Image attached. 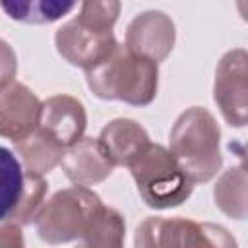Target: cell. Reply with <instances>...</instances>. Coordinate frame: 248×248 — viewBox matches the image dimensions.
<instances>
[{"mask_svg":"<svg viewBox=\"0 0 248 248\" xmlns=\"http://www.w3.org/2000/svg\"><path fill=\"white\" fill-rule=\"evenodd\" d=\"M213 99L227 124L242 128L248 120V52L232 48L215 70Z\"/></svg>","mask_w":248,"mask_h":248,"instance_id":"5","label":"cell"},{"mask_svg":"<svg viewBox=\"0 0 248 248\" xmlns=\"http://www.w3.org/2000/svg\"><path fill=\"white\" fill-rule=\"evenodd\" d=\"M169 143L170 155L192 184L209 182L223 167L221 130L203 107H190L174 120Z\"/></svg>","mask_w":248,"mask_h":248,"instance_id":"2","label":"cell"},{"mask_svg":"<svg viewBox=\"0 0 248 248\" xmlns=\"http://www.w3.org/2000/svg\"><path fill=\"white\" fill-rule=\"evenodd\" d=\"M120 8L122 6L116 0H87L81 2L76 19L97 31H112L120 16Z\"/></svg>","mask_w":248,"mask_h":248,"instance_id":"20","label":"cell"},{"mask_svg":"<svg viewBox=\"0 0 248 248\" xmlns=\"http://www.w3.org/2000/svg\"><path fill=\"white\" fill-rule=\"evenodd\" d=\"M87 128V112L79 99L72 95H52L41 103L39 130L60 147L68 149L83 138Z\"/></svg>","mask_w":248,"mask_h":248,"instance_id":"8","label":"cell"},{"mask_svg":"<svg viewBox=\"0 0 248 248\" xmlns=\"http://www.w3.org/2000/svg\"><path fill=\"white\" fill-rule=\"evenodd\" d=\"M174 41L176 29L170 16L159 10H147L128 23L124 45L130 52L159 64L170 54Z\"/></svg>","mask_w":248,"mask_h":248,"instance_id":"7","label":"cell"},{"mask_svg":"<svg viewBox=\"0 0 248 248\" xmlns=\"http://www.w3.org/2000/svg\"><path fill=\"white\" fill-rule=\"evenodd\" d=\"M46 192H48V184L45 182L43 176L23 172L21 192H19L17 202L12 207L10 215L6 217V221L14 223V225H19V227L29 225L31 221H35L39 211L43 209V205L46 202Z\"/></svg>","mask_w":248,"mask_h":248,"instance_id":"17","label":"cell"},{"mask_svg":"<svg viewBox=\"0 0 248 248\" xmlns=\"http://www.w3.org/2000/svg\"><path fill=\"white\" fill-rule=\"evenodd\" d=\"M246 167L244 163L227 169L213 186L215 205L232 219H246L248 213V196H246Z\"/></svg>","mask_w":248,"mask_h":248,"instance_id":"14","label":"cell"},{"mask_svg":"<svg viewBox=\"0 0 248 248\" xmlns=\"http://www.w3.org/2000/svg\"><path fill=\"white\" fill-rule=\"evenodd\" d=\"M0 248H25L23 232L19 225L14 223H0Z\"/></svg>","mask_w":248,"mask_h":248,"instance_id":"22","label":"cell"},{"mask_svg":"<svg viewBox=\"0 0 248 248\" xmlns=\"http://www.w3.org/2000/svg\"><path fill=\"white\" fill-rule=\"evenodd\" d=\"M23 186V169L17 157L0 145V221H6Z\"/></svg>","mask_w":248,"mask_h":248,"instance_id":"19","label":"cell"},{"mask_svg":"<svg viewBox=\"0 0 248 248\" xmlns=\"http://www.w3.org/2000/svg\"><path fill=\"white\" fill-rule=\"evenodd\" d=\"M85 81L99 99L145 107L157 97L159 66L130 52L126 45H116L103 62L85 70Z\"/></svg>","mask_w":248,"mask_h":248,"instance_id":"1","label":"cell"},{"mask_svg":"<svg viewBox=\"0 0 248 248\" xmlns=\"http://www.w3.org/2000/svg\"><path fill=\"white\" fill-rule=\"evenodd\" d=\"M54 45L68 64L89 70L103 62L118 43L112 31H97L74 17L56 29Z\"/></svg>","mask_w":248,"mask_h":248,"instance_id":"6","label":"cell"},{"mask_svg":"<svg viewBox=\"0 0 248 248\" xmlns=\"http://www.w3.org/2000/svg\"><path fill=\"white\" fill-rule=\"evenodd\" d=\"M41 101L23 83L12 81L0 89V136L14 143L39 128Z\"/></svg>","mask_w":248,"mask_h":248,"instance_id":"9","label":"cell"},{"mask_svg":"<svg viewBox=\"0 0 248 248\" xmlns=\"http://www.w3.org/2000/svg\"><path fill=\"white\" fill-rule=\"evenodd\" d=\"M14 145H16V153L19 155L25 167V172L35 176H43L50 172L56 165H60L66 151L56 141H52L46 134H43L39 128L27 138L16 141Z\"/></svg>","mask_w":248,"mask_h":248,"instance_id":"12","label":"cell"},{"mask_svg":"<svg viewBox=\"0 0 248 248\" xmlns=\"http://www.w3.org/2000/svg\"><path fill=\"white\" fill-rule=\"evenodd\" d=\"M180 248H238L234 236L221 225L182 219Z\"/></svg>","mask_w":248,"mask_h":248,"instance_id":"18","label":"cell"},{"mask_svg":"<svg viewBox=\"0 0 248 248\" xmlns=\"http://www.w3.org/2000/svg\"><path fill=\"white\" fill-rule=\"evenodd\" d=\"M128 169L140 198L151 209L178 207L192 196L194 184L182 172L170 151L159 143H149Z\"/></svg>","mask_w":248,"mask_h":248,"instance_id":"3","label":"cell"},{"mask_svg":"<svg viewBox=\"0 0 248 248\" xmlns=\"http://www.w3.org/2000/svg\"><path fill=\"white\" fill-rule=\"evenodd\" d=\"M101 205V198L91 188L70 186L58 190L50 200L45 202L35 219L37 234L46 244L78 240Z\"/></svg>","mask_w":248,"mask_h":248,"instance_id":"4","label":"cell"},{"mask_svg":"<svg viewBox=\"0 0 248 248\" xmlns=\"http://www.w3.org/2000/svg\"><path fill=\"white\" fill-rule=\"evenodd\" d=\"M124 217L116 209L101 205L83 234L78 238L76 248H124Z\"/></svg>","mask_w":248,"mask_h":248,"instance_id":"13","label":"cell"},{"mask_svg":"<svg viewBox=\"0 0 248 248\" xmlns=\"http://www.w3.org/2000/svg\"><path fill=\"white\" fill-rule=\"evenodd\" d=\"M17 74V56L8 41L0 39V89L10 85Z\"/></svg>","mask_w":248,"mask_h":248,"instance_id":"21","label":"cell"},{"mask_svg":"<svg viewBox=\"0 0 248 248\" xmlns=\"http://www.w3.org/2000/svg\"><path fill=\"white\" fill-rule=\"evenodd\" d=\"M0 8L16 21L23 23H50L76 8V2L56 0H25V2H0Z\"/></svg>","mask_w":248,"mask_h":248,"instance_id":"16","label":"cell"},{"mask_svg":"<svg viewBox=\"0 0 248 248\" xmlns=\"http://www.w3.org/2000/svg\"><path fill=\"white\" fill-rule=\"evenodd\" d=\"M60 165L68 180L74 186L83 188L107 180L114 170L112 161L108 159L97 138H81L78 143L68 147Z\"/></svg>","mask_w":248,"mask_h":248,"instance_id":"10","label":"cell"},{"mask_svg":"<svg viewBox=\"0 0 248 248\" xmlns=\"http://www.w3.org/2000/svg\"><path fill=\"white\" fill-rule=\"evenodd\" d=\"M97 140L114 167H130L151 143L145 128L132 118L110 120L101 130Z\"/></svg>","mask_w":248,"mask_h":248,"instance_id":"11","label":"cell"},{"mask_svg":"<svg viewBox=\"0 0 248 248\" xmlns=\"http://www.w3.org/2000/svg\"><path fill=\"white\" fill-rule=\"evenodd\" d=\"M180 217H147L134 236V248H180Z\"/></svg>","mask_w":248,"mask_h":248,"instance_id":"15","label":"cell"}]
</instances>
